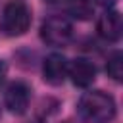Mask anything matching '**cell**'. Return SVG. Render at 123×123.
I'll list each match as a JSON object with an SVG mask.
<instances>
[{
    "mask_svg": "<svg viewBox=\"0 0 123 123\" xmlns=\"http://www.w3.org/2000/svg\"><path fill=\"white\" fill-rule=\"evenodd\" d=\"M115 100L104 90L85 92L79 100V113L86 123H111L115 117Z\"/></svg>",
    "mask_w": 123,
    "mask_h": 123,
    "instance_id": "obj_1",
    "label": "cell"
},
{
    "mask_svg": "<svg viewBox=\"0 0 123 123\" xmlns=\"http://www.w3.org/2000/svg\"><path fill=\"white\" fill-rule=\"evenodd\" d=\"M33 21L31 8L23 0H10L0 15V29L6 37H21L29 31Z\"/></svg>",
    "mask_w": 123,
    "mask_h": 123,
    "instance_id": "obj_2",
    "label": "cell"
},
{
    "mask_svg": "<svg viewBox=\"0 0 123 123\" xmlns=\"http://www.w3.org/2000/svg\"><path fill=\"white\" fill-rule=\"evenodd\" d=\"M40 38L50 46L63 48L73 38V25L69 23V19L62 15H52L44 19L40 25Z\"/></svg>",
    "mask_w": 123,
    "mask_h": 123,
    "instance_id": "obj_3",
    "label": "cell"
},
{
    "mask_svg": "<svg viewBox=\"0 0 123 123\" xmlns=\"http://www.w3.org/2000/svg\"><path fill=\"white\" fill-rule=\"evenodd\" d=\"M31 102V86L23 81H13L4 92V106L13 115H23Z\"/></svg>",
    "mask_w": 123,
    "mask_h": 123,
    "instance_id": "obj_4",
    "label": "cell"
},
{
    "mask_svg": "<svg viewBox=\"0 0 123 123\" xmlns=\"http://www.w3.org/2000/svg\"><path fill=\"white\" fill-rule=\"evenodd\" d=\"M67 77L71 79V83L75 86H81V88H86L94 83L96 79V65L90 62V60H85V58H77L73 60L69 65H67Z\"/></svg>",
    "mask_w": 123,
    "mask_h": 123,
    "instance_id": "obj_5",
    "label": "cell"
},
{
    "mask_svg": "<svg viewBox=\"0 0 123 123\" xmlns=\"http://www.w3.org/2000/svg\"><path fill=\"white\" fill-rule=\"evenodd\" d=\"M67 60L62 56V54H50L44 58V63H42V79L52 85V86H58L65 81L67 77Z\"/></svg>",
    "mask_w": 123,
    "mask_h": 123,
    "instance_id": "obj_6",
    "label": "cell"
},
{
    "mask_svg": "<svg viewBox=\"0 0 123 123\" xmlns=\"http://www.w3.org/2000/svg\"><path fill=\"white\" fill-rule=\"evenodd\" d=\"M96 31L98 35L108 40V42H117L119 37H121V31H123V23H121V15L119 12L115 10H108L104 12L98 21H96Z\"/></svg>",
    "mask_w": 123,
    "mask_h": 123,
    "instance_id": "obj_7",
    "label": "cell"
},
{
    "mask_svg": "<svg viewBox=\"0 0 123 123\" xmlns=\"http://www.w3.org/2000/svg\"><path fill=\"white\" fill-rule=\"evenodd\" d=\"M67 12H69L71 17H75L79 21H86L94 13V2L92 0H69Z\"/></svg>",
    "mask_w": 123,
    "mask_h": 123,
    "instance_id": "obj_8",
    "label": "cell"
},
{
    "mask_svg": "<svg viewBox=\"0 0 123 123\" xmlns=\"http://www.w3.org/2000/svg\"><path fill=\"white\" fill-rule=\"evenodd\" d=\"M106 73L115 83H121V77H123V56H121L119 50H115L108 58V62H106Z\"/></svg>",
    "mask_w": 123,
    "mask_h": 123,
    "instance_id": "obj_9",
    "label": "cell"
},
{
    "mask_svg": "<svg viewBox=\"0 0 123 123\" xmlns=\"http://www.w3.org/2000/svg\"><path fill=\"white\" fill-rule=\"evenodd\" d=\"M6 71H8V67H6V63L0 60V85H2V81H4V77H6Z\"/></svg>",
    "mask_w": 123,
    "mask_h": 123,
    "instance_id": "obj_10",
    "label": "cell"
},
{
    "mask_svg": "<svg viewBox=\"0 0 123 123\" xmlns=\"http://www.w3.org/2000/svg\"><path fill=\"white\" fill-rule=\"evenodd\" d=\"M100 2H102V4H104V6H108V4H113V2H115V0H100Z\"/></svg>",
    "mask_w": 123,
    "mask_h": 123,
    "instance_id": "obj_11",
    "label": "cell"
},
{
    "mask_svg": "<svg viewBox=\"0 0 123 123\" xmlns=\"http://www.w3.org/2000/svg\"><path fill=\"white\" fill-rule=\"evenodd\" d=\"M44 2H48V4H58V2H62V0H44Z\"/></svg>",
    "mask_w": 123,
    "mask_h": 123,
    "instance_id": "obj_12",
    "label": "cell"
}]
</instances>
